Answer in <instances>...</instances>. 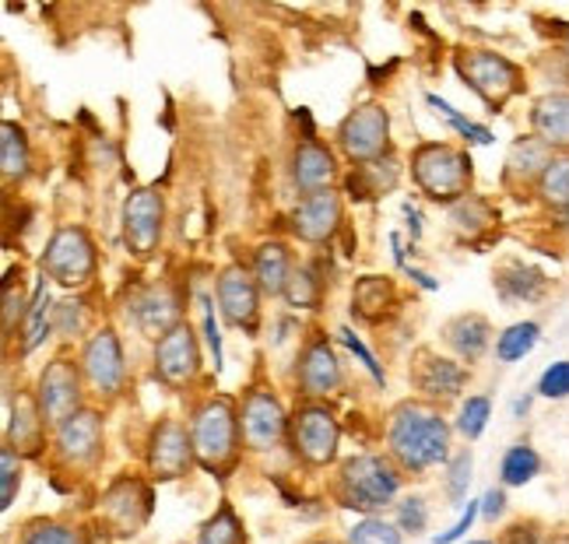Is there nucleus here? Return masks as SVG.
<instances>
[{
	"instance_id": "nucleus-1",
	"label": "nucleus",
	"mask_w": 569,
	"mask_h": 544,
	"mask_svg": "<svg viewBox=\"0 0 569 544\" xmlns=\"http://www.w3.org/2000/svg\"><path fill=\"white\" fill-rule=\"evenodd\" d=\"M390 450L408 471H426L447 461L450 429L436 411L422 404H401L390 419Z\"/></svg>"
},
{
	"instance_id": "nucleus-2",
	"label": "nucleus",
	"mask_w": 569,
	"mask_h": 544,
	"mask_svg": "<svg viewBox=\"0 0 569 544\" xmlns=\"http://www.w3.org/2000/svg\"><path fill=\"white\" fill-rule=\"evenodd\" d=\"M190 443H193V456L211 474H226L236 464L239 422H236V411L226 397H211L193 411Z\"/></svg>"
},
{
	"instance_id": "nucleus-3",
	"label": "nucleus",
	"mask_w": 569,
	"mask_h": 544,
	"mask_svg": "<svg viewBox=\"0 0 569 544\" xmlns=\"http://www.w3.org/2000/svg\"><path fill=\"white\" fill-rule=\"evenodd\" d=\"M401 474L383 456H356L338 474V498L348 510L373 513L398 495Z\"/></svg>"
},
{
	"instance_id": "nucleus-4",
	"label": "nucleus",
	"mask_w": 569,
	"mask_h": 544,
	"mask_svg": "<svg viewBox=\"0 0 569 544\" xmlns=\"http://www.w3.org/2000/svg\"><path fill=\"white\" fill-rule=\"evenodd\" d=\"M415 183L436 201H461L471 183V159L447 144H422L411 159Z\"/></svg>"
},
{
	"instance_id": "nucleus-5",
	"label": "nucleus",
	"mask_w": 569,
	"mask_h": 544,
	"mask_svg": "<svg viewBox=\"0 0 569 544\" xmlns=\"http://www.w3.org/2000/svg\"><path fill=\"white\" fill-rule=\"evenodd\" d=\"M42 274H50L68 289H81L96 274V246L89 232L78 225L57 229L47 253H42Z\"/></svg>"
},
{
	"instance_id": "nucleus-6",
	"label": "nucleus",
	"mask_w": 569,
	"mask_h": 544,
	"mask_svg": "<svg viewBox=\"0 0 569 544\" xmlns=\"http://www.w3.org/2000/svg\"><path fill=\"white\" fill-rule=\"evenodd\" d=\"M457 71L489 105H502L513 92H520V71L499 53H465Z\"/></svg>"
},
{
	"instance_id": "nucleus-7",
	"label": "nucleus",
	"mask_w": 569,
	"mask_h": 544,
	"mask_svg": "<svg viewBox=\"0 0 569 544\" xmlns=\"http://www.w3.org/2000/svg\"><path fill=\"white\" fill-rule=\"evenodd\" d=\"M387 138H390V120L380 105H362L356 109L352 117H348L338 130V144L348 159L356 162H373L383 155L387 148Z\"/></svg>"
},
{
	"instance_id": "nucleus-8",
	"label": "nucleus",
	"mask_w": 569,
	"mask_h": 544,
	"mask_svg": "<svg viewBox=\"0 0 569 544\" xmlns=\"http://www.w3.org/2000/svg\"><path fill=\"white\" fill-rule=\"evenodd\" d=\"M338 422L327 407L306 404L299 407V415L292 419V443L299 450L302 461L310 464H327L338 450Z\"/></svg>"
},
{
	"instance_id": "nucleus-9",
	"label": "nucleus",
	"mask_w": 569,
	"mask_h": 544,
	"mask_svg": "<svg viewBox=\"0 0 569 544\" xmlns=\"http://www.w3.org/2000/svg\"><path fill=\"white\" fill-rule=\"evenodd\" d=\"M81 369H84V376H89V383L99 390V394H106V397L120 394V386L127 380V365H123V347H120L117 334L109 331V326H102V331L92 334L89 344H84Z\"/></svg>"
},
{
	"instance_id": "nucleus-10",
	"label": "nucleus",
	"mask_w": 569,
	"mask_h": 544,
	"mask_svg": "<svg viewBox=\"0 0 569 544\" xmlns=\"http://www.w3.org/2000/svg\"><path fill=\"white\" fill-rule=\"evenodd\" d=\"M102 453V419L96 411H74L57 425V456L68 467H92Z\"/></svg>"
},
{
	"instance_id": "nucleus-11",
	"label": "nucleus",
	"mask_w": 569,
	"mask_h": 544,
	"mask_svg": "<svg viewBox=\"0 0 569 544\" xmlns=\"http://www.w3.org/2000/svg\"><path fill=\"white\" fill-rule=\"evenodd\" d=\"M123 235L138 256H151L162 239V198L156 190H134L123 204Z\"/></svg>"
},
{
	"instance_id": "nucleus-12",
	"label": "nucleus",
	"mask_w": 569,
	"mask_h": 544,
	"mask_svg": "<svg viewBox=\"0 0 569 544\" xmlns=\"http://www.w3.org/2000/svg\"><path fill=\"white\" fill-rule=\"evenodd\" d=\"M78 401H81V386H78V369L71 362H50L42 369L39 376V411L42 419L60 425L63 419H71L78 411Z\"/></svg>"
},
{
	"instance_id": "nucleus-13",
	"label": "nucleus",
	"mask_w": 569,
	"mask_h": 544,
	"mask_svg": "<svg viewBox=\"0 0 569 544\" xmlns=\"http://www.w3.org/2000/svg\"><path fill=\"white\" fill-rule=\"evenodd\" d=\"M156 369H159V376L172 386H183L201 373V352H197V338L187 323L172 326L166 338H159Z\"/></svg>"
},
{
	"instance_id": "nucleus-14",
	"label": "nucleus",
	"mask_w": 569,
	"mask_h": 544,
	"mask_svg": "<svg viewBox=\"0 0 569 544\" xmlns=\"http://www.w3.org/2000/svg\"><path fill=\"white\" fill-rule=\"evenodd\" d=\"M239 432H243V443L250 450H271L278 446L281 432H284V411L274 394L268 390H253L243 401V419H239Z\"/></svg>"
},
{
	"instance_id": "nucleus-15",
	"label": "nucleus",
	"mask_w": 569,
	"mask_h": 544,
	"mask_svg": "<svg viewBox=\"0 0 569 544\" xmlns=\"http://www.w3.org/2000/svg\"><path fill=\"white\" fill-rule=\"evenodd\" d=\"M190 456H193V443L187 440L180 422L156 425V432H151V440H148V467L159 482L183 477V471L190 467Z\"/></svg>"
},
{
	"instance_id": "nucleus-16",
	"label": "nucleus",
	"mask_w": 569,
	"mask_h": 544,
	"mask_svg": "<svg viewBox=\"0 0 569 544\" xmlns=\"http://www.w3.org/2000/svg\"><path fill=\"white\" fill-rule=\"evenodd\" d=\"M257 289H260L257 278L239 264H229L222 274H218V310H222V316L232 326H247V331H253Z\"/></svg>"
},
{
	"instance_id": "nucleus-17",
	"label": "nucleus",
	"mask_w": 569,
	"mask_h": 544,
	"mask_svg": "<svg viewBox=\"0 0 569 544\" xmlns=\"http://www.w3.org/2000/svg\"><path fill=\"white\" fill-rule=\"evenodd\" d=\"M338 225H341V198L335 190L310 193V198H302L299 208L292 211V229L306 243H323V239L335 235Z\"/></svg>"
},
{
	"instance_id": "nucleus-18",
	"label": "nucleus",
	"mask_w": 569,
	"mask_h": 544,
	"mask_svg": "<svg viewBox=\"0 0 569 544\" xmlns=\"http://www.w3.org/2000/svg\"><path fill=\"white\" fill-rule=\"evenodd\" d=\"M148 510H151V492L141 482H134V477H123V482H117L102 498V513L120 534L138 531Z\"/></svg>"
},
{
	"instance_id": "nucleus-19",
	"label": "nucleus",
	"mask_w": 569,
	"mask_h": 544,
	"mask_svg": "<svg viewBox=\"0 0 569 544\" xmlns=\"http://www.w3.org/2000/svg\"><path fill=\"white\" fill-rule=\"evenodd\" d=\"M299 386L310 397H323L341 386V365H338V355L331 352V344H327V338L306 344V352L299 359Z\"/></svg>"
},
{
	"instance_id": "nucleus-20",
	"label": "nucleus",
	"mask_w": 569,
	"mask_h": 544,
	"mask_svg": "<svg viewBox=\"0 0 569 544\" xmlns=\"http://www.w3.org/2000/svg\"><path fill=\"white\" fill-rule=\"evenodd\" d=\"M335 172H338L335 155H331V151H327L323 144H317V141L299 144L296 159H292V180H296L299 190L320 193L327 183L335 180Z\"/></svg>"
},
{
	"instance_id": "nucleus-21",
	"label": "nucleus",
	"mask_w": 569,
	"mask_h": 544,
	"mask_svg": "<svg viewBox=\"0 0 569 544\" xmlns=\"http://www.w3.org/2000/svg\"><path fill=\"white\" fill-rule=\"evenodd\" d=\"M134 320H138V326L144 334H151V338L162 334L166 338L172 326H180L177 323V299H172L169 289H151L134 302Z\"/></svg>"
},
{
	"instance_id": "nucleus-22",
	"label": "nucleus",
	"mask_w": 569,
	"mask_h": 544,
	"mask_svg": "<svg viewBox=\"0 0 569 544\" xmlns=\"http://www.w3.org/2000/svg\"><path fill=\"white\" fill-rule=\"evenodd\" d=\"M426 365H419V390L429 397H457L461 386L468 380V373L450 359H436V355H422Z\"/></svg>"
},
{
	"instance_id": "nucleus-23",
	"label": "nucleus",
	"mask_w": 569,
	"mask_h": 544,
	"mask_svg": "<svg viewBox=\"0 0 569 544\" xmlns=\"http://www.w3.org/2000/svg\"><path fill=\"white\" fill-rule=\"evenodd\" d=\"M531 123L545 144L569 148V95H545L535 105Z\"/></svg>"
},
{
	"instance_id": "nucleus-24",
	"label": "nucleus",
	"mask_w": 569,
	"mask_h": 544,
	"mask_svg": "<svg viewBox=\"0 0 569 544\" xmlns=\"http://www.w3.org/2000/svg\"><path fill=\"white\" fill-rule=\"evenodd\" d=\"M253 278L257 285L264 289L268 295H281L284 289H289V250H284L281 243H264L257 250V260H253Z\"/></svg>"
},
{
	"instance_id": "nucleus-25",
	"label": "nucleus",
	"mask_w": 569,
	"mask_h": 544,
	"mask_svg": "<svg viewBox=\"0 0 569 544\" xmlns=\"http://www.w3.org/2000/svg\"><path fill=\"white\" fill-rule=\"evenodd\" d=\"M8 435H11V446H18V450H39V443H42V411L26 394H18L11 401Z\"/></svg>"
},
{
	"instance_id": "nucleus-26",
	"label": "nucleus",
	"mask_w": 569,
	"mask_h": 544,
	"mask_svg": "<svg viewBox=\"0 0 569 544\" xmlns=\"http://www.w3.org/2000/svg\"><path fill=\"white\" fill-rule=\"evenodd\" d=\"M489 323L481 316H457L450 326H447V341L461 352L465 359H478L481 352L489 347Z\"/></svg>"
},
{
	"instance_id": "nucleus-27",
	"label": "nucleus",
	"mask_w": 569,
	"mask_h": 544,
	"mask_svg": "<svg viewBox=\"0 0 569 544\" xmlns=\"http://www.w3.org/2000/svg\"><path fill=\"white\" fill-rule=\"evenodd\" d=\"M0 138H4L0 141V165H4V177L21 180L29 172V141L14 123L0 127Z\"/></svg>"
},
{
	"instance_id": "nucleus-28",
	"label": "nucleus",
	"mask_w": 569,
	"mask_h": 544,
	"mask_svg": "<svg viewBox=\"0 0 569 544\" xmlns=\"http://www.w3.org/2000/svg\"><path fill=\"white\" fill-rule=\"evenodd\" d=\"M538 338H541V326L538 323H513V326H507L502 331V338L496 341V355L502 359V362H520L523 355H531L535 352V344H538Z\"/></svg>"
},
{
	"instance_id": "nucleus-29",
	"label": "nucleus",
	"mask_w": 569,
	"mask_h": 544,
	"mask_svg": "<svg viewBox=\"0 0 569 544\" xmlns=\"http://www.w3.org/2000/svg\"><path fill=\"white\" fill-rule=\"evenodd\" d=\"M197 544H247V531L239 524V516L232 506H222L208 524L201 527V537Z\"/></svg>"
},
{
	"instance_id": "nucleus-30",
	"label": "nucleus",
	"mask_w": 569,
	"mask_h": 544,
	"mask_svg": "<svg viewBox=\"0 0 569 544\" xmlns=\"http://www.w3.org/2000/svg\"><path fill=\"white\" fill-rule=\"evenodd\" d=\"M538 467H541V461H538V453L531 446H523V443L520 446H510L507 456H502V467H499L502 485H510V488L528 485L531 477L538 474Z\"/></svg>"
},
{
	"instance_id": "nucleus-31",
	"label": "nucleus",
	"mask_w": 569,
	"mask_h": 544,
	"mask_svg": "<svg viewBox=\"0 0 569 544\" xmlns=\"http://www.w3.org/2000/svg\"><path fill=\"white\" fill-rule=\"evenodd\" d=\"M47 320H50V295H47V278L39 281V289L32 295V306L26 313V341H21V352H36L47 338Z\"/></svg>"
},
{
	"instance_id": "nucleus-32",
	"label": "nucleus",
	"mask_w": 569,
	"mask_h": 544,
	"mask_svg": "<svg viewBox=\"0 0 569 544\" xmlns=\"http://www.w3.org/2000/svg\"><path fill=\"white\" fill-rule=\"evenodd\" d=\"M541 198L556 208H569V155L552 159L541 172Z\"/></svg>"
},
{
	"instance_id": "nucleus-33",
	"label": "nucleus",
	"mask_w": 569,
	"mask_h": 544,
	"mask_svg": "<svg viewBox=\"0 0 569 544\" xmlns=\"http://www.w3.org/2000/svg\"><path fill=\"white\" fill-rule=\"evenodd\" d=\"M387 302H390V285H387V278H362V281H359L352 306H356L362 316H377L380 310L387 313Z\"/></svg>"
},
{
	"instance_id": "nucleus-34",
	"label": "nucleus",
	"mask_w": 569,
	"mask_h": 544,
	"mask_svg": "<svg viewBox=\"0 0 569 544\" xmlns=\"http://www.w3.org/2000/svg\"><path fill=\"white\" fill-rule=\"evenodd\" d=\"M426 102L432 105V109H440L443 113V120L457 130L461 138H468V141H475V144H492V130H486V127H478V123H471V120H465L457 109L447 102V99H440V95H426Z\"/></svg>"
},
{
	"instance_id": "nucleus-35",
	"label": "nucleus",
	"mask_w": 569,
	"mask_h": 544,
	"mask_svg": "<svg viewBox=\"0 0 569 544\" xmlns=\"http://www.w3.org/2000/svg\"><path fill=\"white\" fill-rule=\"evenodd\" d=\"M489 415H492L489 397H468V404L461 407V415H457V432H461L465 440H478V435L486 432V425H489Z\"/></svg>"
},
{
	"instance_id": "nucleus-36",
	"label": "nucleus",
	"mask_w": 569,
	"mask_h": 544,
	"mask_svg": "<svg viewBox=\"0 0 569 544\" xmlns=\"http://www.w3.org/2000/svg\"><path fill=\"white\" fill-rule=\"evenodd\" d=\"M507 278L510 281H499V285L513 299H538L545 292V278L538 271H531V268H523V264H513Z\"/></svg>"
},
{
	"instance_id": "nucleus-37",
	"label": "nucleus",
	"mask_w": 569,
	"mask_h": 544,
	"mask_svg": "<svg viewBox=\"0 0 569 544\" xmlns=\"http://www.w3.org/2000/svg\"><path fill=\"white\" fill-rule=\"evenodd\" d=\"M21 544H81V534L63 524H53V520H39V524L26 531Z\"/></svg>"
},
{
	"instance_id": "nucleus-38",
	"label": "nucleus",
	"mask_w": 569,
	"mask_h": 544,
	"mask_svg": "<svg viewBox=\"0 0 569 544\" xmlns=\"http://www.w3.org/2000/svg\"><path fill=\"white\" fill-rule=\"evenodd\" d=\"M348 544H401V534L383 524V520H366V524L348 534Z\"/></svg>"
},
{
	"instance_id": "nucleus-39",
	"label": "nucleus",
	"mask_w": 569,
	"mask_h": 544,
	"mask_svg": "<svg viewBox=\"0 0 569 544\" xmlns=\"http://www.w3.org/2000/svg\"><path fill=\"white\" fill-rule=\"evenodd\" d=\"M538 394L549 397V401L569 397V362H556V365L545 369L541 380H538Z\"/></svg>"
},
{
	"instance_id": "nucleus-40",
	"label": "nucleus",
	"mask_w": 569,
	"mask_h": 544,
	"mask_svg": "<svg viewBox=\"0 0 569 544\" xmlns=\"http://www.w3.org/2000/svg\"><path fill=\"white\" fill-rule=\"evenodd\" d=\"M317 292H320V281L310 274V271H296L292 278H289V289H284V295H289V302L292 306H313L317 302Z\"/></svg>"
},
{
	"instance_id": "nucleus-41",
	"label": "nucleus",
	"mask_w": 569,
	"mask_h": 544,
	"mask_svg": "<svg viewBox=\"0 0 569 544\" xmlns=\"http://www.w3.org/2000/svg\"><path fill=\"white\" fill-rule=\"evenodd\" d=\"M0 464H4V492H0V510H8V506L14 503L18 474H21V467H18V456H14V450H4V453H0Z\"/></svg>"
},
{
	"instance_id": "nucleus-42",
	"label": "nucleus",
	"mask_w": 569,
	"mask_h": 544,
	"mask_svg": "<svg viewBox=\"0 0 569 544\" xmlns=\"http://www.w3.org/2000/svg\"><path fill=\"white\" fill-rule=\"evenodd\" d=\"M341 341L348 344V352L362 359V365L369 369V373H373V380H377V383H383V369L377 365V359H373V355H369V347L352 334V326H341Z\"/></svg>"
},
{
	"instance_id": "nucleus-43",
	"label": "nucleus",
	"mask_w": 569,
	"mask_h": 544,
	"mask_svg": "<svg viewBox=\"0 0 569 544\" xmlns=\"http://www.w3.org/2000/svg\"><path fill=\"white\" fill-rule=\"evenodd\" d=\"M201 306H204V341H208V347H211V359H214V369H218V365H222V334H218L211 299H201Z\"/></svg>"
},
{
	"instance_id": "nucleus-44",
	"label": "nucleus",
	"mask_w": 569,
	"mask_h": 544,
	"mask_svg": "<svg viewBox=\"0 0 569 544\" xmlns=\"http://www.w3.org/2000/svg\"><path fill=\"white\" fill-rule=\"evenodd\" d=\"M398 520H401L405 531L419 534L426 527V503L422 498H408V503H401V510H398Z\"/></svg>"
},
{
	"instance_id": "nucleus-45",
	"label": "nucleus",
	"mask_w": 569,
	"mask_h": 544,
	"mask_svg": "<svg viewBox=\"0 0 569 544\" xmlns=\"http://www.w3.org/2000/svg\"><path fill=\"white\" fill-rule=\"evenodd\" d=\"M468 482H471V453H461L450 467V495L461 498L468 492Z\"/></svg>"
},
{
	"instance_id": "nucleus-46",
	"label": "nucleus",
	"mask_w": 569,
	"mask_h": 544,
	"mask_svg": "<svg viewBox=\"0 0 569 544\" xmlns=\"http://www.w3.org/2000/svg\"><path fill=\"white\" fill-rule=\"evenodd\" d=\"M481 510H478V503H468V510L461 513V520H457V524L447 531V534H440V537H436L432 544H453V541H461L465 534H468V527L475 524V516H478Z\"/></svg>"
},
{
	"instance_id": "nucleus-47",
	"label": "nucleus",
	"mask_w": 569,
	"mask_h": 544,
	"mask_svg": "<svg viewBox=\"0 0 569 544\" xmlns=\"http://www.w3.org/2000/svg\"><path fill=\"white\" fill-rule=\"evenodd\" d=\"M507 544H545L538 527L535 524H517L510 534H507Z\"/></svg>"
},
{
	"instance_id": "nucleus-48",
	"label": "nucleus",
	"mask_w": 569,
	"mask_h": 544,
	"mask_svg": "<svg viewBox=\"0 0 569 544\" xmlns=\"http://www.w3.org/2000/svg\"><path fill=\"white\" fill-rule=\"evenodd\" d=\"M502 510H507V495H502L499 488H492L486 498H481V516H486V520H496Z\"/></svg>"
},
{
	"instance_id": "nucleus-49",
	"label": "nucleus",
	"mask_w": 569,
	"mask_h": 544,
	"mask_svg": "<svg viewBox=\"0 0 569 544\" xmlns=\"http://www.w3.org/2000/svg\"><path fill=\"white\" fill-rule=\"evenodd\" d=\"M549 544H569V534H559L556 541H549Z\"/></svg>"
},
{
	"instance_id": "nucleus-50",
	"label": "nucleus",
	"mask_w": 569,
	"mask_h": 544,
	"mask_svg": "<svg viewBox=\"0 0 569 544\" xmlns=\"http://www.w3.org/2000/svg\"><path fill=\"white\" fill-rule=\"evenodd\" d=\"M471 544H492V541H471Z\"/></svg>"
},
{
	"instance_id": "nucleus-51",
	"label": "nucleus",
	"mask_w": 569,
	"mask_h": 544,
	"mask_svg": "<svg viewBox=\"0 0 569 544\" xmlns=\"http://www.w3.org/2000/svg\"><path fill=\"white\" fill-rule=\"evenodd\" d=\"M313 544H331V541H313Z\"/></svg>"
},
{
	"instance_id": "nucleus-52",
	"label": "nucleus",
	"mask_w": 569,
	"mask_h": 544,
	"mask_svg": "<svg viewBox=\"0 0 569 544\" xmlns=\"http://www.w3.org/2000/svg\"><path fill=\"white\" fill-rule=\"evenodd\" d=\"M566 53H569V42H566Z\"/></svg>"
}]
</instances>
